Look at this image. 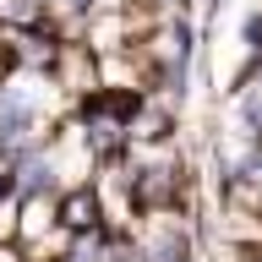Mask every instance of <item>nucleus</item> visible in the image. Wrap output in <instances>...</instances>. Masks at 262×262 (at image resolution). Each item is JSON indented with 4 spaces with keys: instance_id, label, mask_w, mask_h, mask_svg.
<instances>
[{
    "instance_id": "1",
    "label": "nucleus",
    "mask_w": 262,
    "mask_h": 262,
    "mask_svg": "<svg viewBox=\"0 0 262 262\" xmlns=\"http://www.w3.org/2000/svg\"><path fill=\"white\" fill-rule=\"evenodd\" d=\"M60 229H71V235H93V229H98V196H93V186H77V191L60 196Z\"/></svg>"
},
{
    "instance_id": "2",
    "label": "nucleus",
    "mask_w": 262,
    "mask_h": 262,
    "mask_svg": "<svg viewBox=\"0 0 262 262\" xmlns=\"http://www.w3.org/2000/svg\"><path fill=\"white\" fill-rule=\"evenodd\" d=\"M147 262H191V241L180 229H159V241L147 246Z\"/></svg>"
},
{
    "instance_id": "3",
    "label": "nucleus",
    "mask_w": 262,
    "mask_h": 262,
    "mask_svg": "<svg viewBox=\"0 0 262 262\" xmlns=\"http://www.w3.org/2000/svg\"><path fill=\"white\" fill-rule=\"evenodd\" d=\"M55 6H60V11H71V16H88V11H93V0H55Z\"/></svg>"
}]
</instances>
